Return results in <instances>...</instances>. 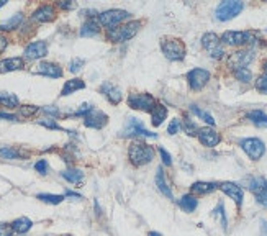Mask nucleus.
<instances>
[{"mask_svg":"<svg viewBox=\"0 0 267 236\" xmlns=\"http://www.w3.org/2000/svg\"><path fill=\"white\" fill-rule=\"evenodd\" d=\"M197 136H199V141L207 148H213L221 141L220 133L218 131H215L213 128H202V130H199Z\"/></svg>","mask_w":267,"mask_h":236,"instance_id":"nucleus-16","label":"nucleus"},{"mask_svg":"<svg viewBox=\"0 0 267 236\" xmlns=\"http://www.w3.org/2000/svg\"><path fill=\"white\" fill-rule=\"evenodd\" d=\"M187 81H188V86H190L192 90H200L205 87L207 82L210 81V72L207 71V69L195 67L187 74Z\"/></svg>","mask_w":267,"mask_h":236,"instance_id":"nucleus-10","label":"nucleus"},{"mask_svg":"<svg viewBox=\"0 0 267 236\" xmlns=\"http://www.w3.org/2000/svg\"><path fill=\"white\" fill-rule=\"evenodd\" d=\"M215 215H216V217H218V215H220L221 226H223V228H226V217H224V207H223V204H220L218 207H216Z\"/></svg>","mask_w":267,"mask_h":236,"instance_id":"nucleus-42","label":"nucleus"},{"mask_svg":"<svg viewBox=\"0 0 267 236\" xmlns=\"http://www.w3.org/2000/svg\"><path fill=\"white\" fill-rule=\"evenodd\" d=\"M159 154H161V158H163V163H164L166 166H171V164H172L171 154H169V152H167L164 148H159Z\"/></svg>","mask_w":267,"mask_h":236,"instance_id":"nucleus-44","label":"nucleus"},{"mask_svg":"<svg viewBox=\"0 0 267 236\" xmlns=\"http://www.w3.org/2000/svg\"><path fill=\"white\" fill-rule=\"evenodd\" d=\"M202 46L210 53V56L213 59H221L224 56V50H223V43L221 38L215 33H205L202 38Z\"/></svg>","mask_w":267,"mask_h":236,"instance_id":"nucleus-6","label":"nucleus"},{"mask_svg":"<svg viewBox=\"0 0 267 236\" xmlns=\"http://www.w3.org/2000/svg\"><path fill=\"white\" fill-rule=\"evenodd\" d=\"M147 236H163V234H161V233H158V231H151V233L147 234Z\"/></svg>","mask_w":267,"mask_h":236,"instance_id":"nucleus-52","label":"nucleus"},{"mask_svg":"<svg viewBox=\"0 0 267 236\" xmlns=\"http://www.w3.org/2000/svg\"><path fill=\"white\" fill-rule=\"evenodd\" d=\"M0 118H4V120H10V122H17V116L10 115V113H0Z\"/></svg>","mask_w":267,"mask_h":236,"instance_id":"nucleus-51","label":"nucleus"},{"mask_svg":"<svg viewBox=\"0 0 267 236\" xmlns=\"http://www.w3.org/2000/svg\"><path fill=\"white\" fill-rule=\"evenodd\" d=\"M36 199L41 200V202H45V204L58 205L64 200V195H54V193H38Z\"/></svg>","mask_w":267,"mask_h":236,"instance_id":"nucleus-33","label":"nucleus"},{"mask_svg":"<svg viewBox=\"0 0 267 236\" xmlns=\"http://www.w3.org/2000/svg\"><path fill=\"white\" fill-rule=\"evenodd\" d=\"M156 185L159 187V190L163 192L167 199H172V190H171V187L167 185L166 179H164V174H163V169H161V168L156 172Z\"/></svg>","mask_w":267,"mask_h":236,"instance_id":"nucleus-30","label":"nucleus"},{"mask_svg":"<svg viewBox=\"0 0 267 236\" xmlns=\"http://www.w3.org/2000/svg\"><path fill=\"white\" fill-rule=\"evenodd\" d=\"M34 169H36L40 174L45 176L46 172H48V163L45 161V159H41V161H38L36 164H34Z\"/></svg>","mask_w":267,"mask_h":236,"instance_id":"nucleus-43","label":"nucleus"},{"mask_svg":"<svg viewBox=\"0 0 267 236\" xmlns=\"http://www.w3.org/2000/svg\"><path fill=\"white\" fill-rule=\"evenodd\" d=\"M184 130L187 135H197L199 133V128L195 127V123H192L190 120H184Z\"/></svg>","mask_w":267,"mask_h":236,"instance_id":"nucleus-41","label":"nucleus"},{"mask_svg":"<svg viewBox=\"0 0 267 236\" xmlns=\"http://www.w3.org/2000/svg\"><path fill=\"white\" fill-rule=\"evenodd\" d=\"M33 20H36L40 23H48L53 22L56 18V9L53 5H41L40 9H36L33 12Z\"/></svg>","mask_w":267,"mask_h":236,"instance_id":"nucleus-17","label":"nucleus"},{"mask_svg":"<svg viewBox=\"0 0 267 236\" xmlns=\"http://www.w3.org/2000/svg\"><path fill=\"white\" fill-rule=\"evenodd\" d=\"M23 22V15L22 13H17L10 18H7L5 22L0 23V31H10V30H15L18 28V25Z\"/></svg>","mask_w":267,"mask_h":236,"instance_id":"nucleus-24","label":"nucleus"},{"mask_svg":"<svg viewBox=\"0 0 267 236\" xmlns=\"http://www.w3.org/2000/svg\"><path fill=\"white\" fill-rule=\"evenodd\" d=\"M218 189H220L223 193H226L230 199H233L235 204H236L238 207H241L243 197H244L241 185H238V184H235V182H221V184H218Z\"/></svg>","mask_w":267,"mask_h":236,"instance_id":"nucleus-15","label":"nucleus"},{"mask_svg":"<svg viewBox=\"0 0 267 236\" xmlns=\"http://www.w3.org/2000/svg\"><path fill=\"white\" fill-rule=\"evenodd\" d=\"M218 189V184L215 182H195L190 185V192L197 195H205V193H212L213 190Z\"/></svg>","mask_w":267,"mask_h":236,"instance_id":"nucleus-21","label":"nucleus"},{"mask_svg":"<svg viewBox=\"0 0 267 236\" xmlns=\"http://www.w3.org/2000/svg\"><path fill=\"white\" fill-rule=\"evenodd\" d=\"M190 110H192V112H194V113H195L197 116H200L203 122H207L208 125H212V127H213V125H215V120H213V116H212V115H210V113H207V112H203V110H200L199 107H195V105H190Z\"/></svg>","mask_w":267,"mask_h":236,"instance_id":"nucleus-35","label":"nucleus"},{"mask_svg":"<svg viewBox=\"0 0 267 236\" xmlns=\"http://www.w3.org/2000/svg\"><path fill=\"white\" fill-rule=\"evenodd\" d=\"M7 46H9V40H7L4 34H0V54L7 50Z\"/></svg>","mask_w":267,"mask_h":236,"instance_id":"nucleus-49","label":"nucleus"},{"mask_svg":"<svg viewBox=\"0 0 267 236\" xmlns=\"http://www.w3.org/2000/svg\"><path fill=\"white\" fill-rule=\"evenodd\" d=\"M38 125H41V127H46L49 130H62L58 123H56L54 120H51V118H45V120H40Z\"/></svg>","mask_w":267,"mask_h":236,"instance_id":"nucleus-39","label":"nucleus"},{"mask_svg":"<svg viewBox=\"0 0 267 236\" xmlns=\"http://www.w3.org/2000/svg\"><path fill=\"white\" fill-rule=\"evenodd\" d=\"M82 66H84V59L75 58L74 61L69 62V71H71L72 74H75V72H79V71H81Z\"/></svg>","mask_w":267,"mask_h":236,"instance_id":"nucleus-38","label":"nucleus"},{"mask_svg":"<svg viewBox=\"0 0 267 236\" xmlns=\"http://www.w3.org/2000/svg\"><path fill=\"white\" fill-rule=\"evenodd\" d=\"M58 7L61 10H71V9H74V7H75V4L74 2H67V0H66V2H59Z\"/></svg>","mask_w":267,"mask_h":236,"instance_id":"nucleus-48","label":"nucleus"},{"mask_svg":"<svg viewBox=\"0 0 267 236\" xmlns=\"http://www.w3.org/2000/svg\"><path fill=\"white\" fill-rule=\"evenodd\" d=\"M197 205H199V200H197L194 195H184L180 200H179V207L184 210L185 213H192Z\"/></svg>","mask_w":267,"mask_h":236,"instance_id":"nucleus-28","label":"nucleus"},{"mask_svg":"<svg viewBox=\"0 0 267 236\" xmlns=\"http://www.w3.org/2000/svg\"><path fill=\"white\" fill-rule=\"evenodd\" d=\"M5 4H7V2H5V0H0V9H2V7H4Z\"/></svg>","mask_w":267,"mask_h":236,"instance_id":"nucleus-54","label":"nucleus"},{"mask_svg":"<svg viewBox=\"0 0 267 236\" xmlns=\"http://www.w3.org/2000/svg\"><path fill=\"white\" fill-rule=\"evenodd\" d=\"M161 48H163L164 56L169 61H182L185 58V45L179 38H172V36L163 38Z\"/></svg>","mask_w":267,"mask_h":236,"instance_id":"nucleus-2","label":"nucleus"},{"mask_svg":"<svg viewBox=\"0 0 267 236\" xmlns=\"http://www.w3.org/2000/svg\"><path fill=\"white\" fill-rule=\"evenodd\" d=\"M139 22H130L122 26H115V28H110L107 31V38L111 43H122V41H128L131 40L139 30Z\"/></svg>","mask_w":267,"mask_h":236,"instance_id":"nucleus-3","label":"nucleus"},{"mask_svg":"<svg viewBox=\"0 0 267 236\" xmlns=\"http://www.w3.org/2000/svg\"><path fill=\"white\" fill-rule=\"evenodd\" d=\"M130 17V13L126 10H120V9H113V10H107L98 15V25L102 26H107V28L110 30L111 26L118 25L120 22H123V20H126Z\"/></svg>","mask_w":267,"mask_h":236,"instance_id":"nucleus-8","label":"nucleus"},{"mask_svg":"<svg viewBox=\"0 0 267 236\" xmlns=\"http://www.w3.org/2000/svg\"><path fill=\"white\" fill-rule=\"evenodd\" d=\"M23 66H25V61L22 58H9L0 61V72L2 74L13 72V71H18V69H23Z\"/></svg>","mask_w":267,"mask_h":236,"instance_id":"nucleus-19","label":"nucleus"},{"mask_svg":"<svg viewBox=\"0 0 267 236\" xmlns=\"http://www.w3.org/2000/svg\"><path fill=\"white\" fill-rule=\"evenodd\" d=\"M179 130H180V122L179 120H172L171 125H169V128H167V133H169V135H175Z\"/></svg>","mask_w":267,"mask_h":236,"instance_id":"nucleus-45","label":"nucleus"},{"mask_svg":"<svg viewBox=\"0 0 267 236\" xmlns=\"http://www.w3.org/2000/svg\"><path fill=\"white\" fill-rule=\"evenodd\" d=\"M61 176L64 177L66 180H69V182H72V184H81L82 179H84V172L79 171V169H67L64 172H61Z\"/></svg>","mask_w":267,"mask_h":236,"instance_id":"nucleus-31","label":"nucleus"},{"mask_svg":"<svg viewBox=\"0 0 267 236\" xmlns=\"http://www.w3.org/2000/svg\"><path fill=\"white\" fill-rule=\"evenodd\" d=\"M254 197H256V202H257L259 205H262V207L267 208V192L257 193V195H254Z\"/></svg>","mask_w":267,"mask_h":236,"instance_id":"nucleus-46","label":"nucleus"},{"mask_svg":"<svg viewBox=\"0 0 267 236\" xmlns=\"http://www.w3.org/2000/svg\"><path fill=\"white\" fill-rule=\"evenodd\" d=\"M82 89H86V82H84L82 79H71V81L66 82L64 87H62L61 95H62V97L71 95V94L77 92V90H82Z\"/></svg>","mask_w":267,"mask_h":236,"instance_id":"nucleus-22","label":"nucleus"},{"mask_svg":"<svg viewBox=\"0 0 267 236\" xmlns=\"http://www.w3.org/2000/svg\"><path fill=\"white\" fill-rule=\"evenodd\" d=\"M98 31H100V28H98V23L95 22V20H89L87 23L82 25V28H81V36L90 38V36H95V34H98Z\"/></svg>","mask_w":267,"mask_h":236,"instance_id":"nucleus-29","label":"nucleus"},{"mask_svg":"<svg viewBox=\"0 0 267 236\" xmlns=\"http://www.w3.org/2000/svg\"><path fill=\"white\" fill-rule=\"evenodd\" d=\"M36 74H41V75H46V77H53V79H58L62 75V69L54 64V62H40L36 66Z\"/></svg>","mask_w":267,"mask_h":236,"instance_id":"nucleus-18","label":"nucleus"},{"mask_svg":"<svg viewBox=\"0 0 267 236\" xmlns=\"http://www.w3.org/2000/svg\"><path fill=\"white\" fill-rule=\"evenodd\" d=\"M240 146L243 148V151L246 154L249 156V159L252 161H257V159H261L265 152V146L261 140H257V138H246L240 143Z\"/></svg>","mask_w":267,"mask_h":236,"instance_id":"nucleus-7","label":"nucleus"},{"mask_svg":"<svg viewBox=\"0 0 267 236\" xmlns=\"http://www.w3.org/2000/svg\"><path fill=\"white\" fill-rule=\"evenodd\" d=\"M166 116H167V108L163 105H156L151 112V123L154 127H159V125L166 120Z\"/></svg>","mask_w":267,"mask_h":236,"instance_id":"nucleus-27","label":"nucleus"},{"mask_svg":"<svg viewBox=\"0 0 267 236\" xmlns=\"http://www.w3.org/2000/svg\"><path fill=\"white\" fill-rule=\"evenodd\" d=\"M123 136H147V138H156V133H149L147 130L143 128V125L136 118H128L126 122V128L123 131Z\"/></svg>","mask_w":267,"mask_h":236,"instance_id":"nucleus-12","label":"nucleus"},{"mask_svg":"<svg viewBox=\"0 0 267 236\" xmlns=\"http://www.w3.org/2000/svg\"><path fill=\"white\" fill-rule=\"evenodd\" d=\"M0 103L4 107H9V108H17L18 107V97L15 94H9V92H2L0 94Z\"/></svg>","mask_w":267,"mask_h":236,"instance_id":"nucleus-32","label":"nucleus"},{"mask_svg":"<svg viewBox=\"0 0 267 236\" xmlns=\"http://www.w3.org/2000/svg\"><path fill=\"white\" fill-rule=\"evenodd\" d=\"M43 112H46V113H49V115H59V110L58 108H54V107H43Z\"/></svg>","mask_w":267,"mask_h":236,"instance_id":"nucleus-50","label":"nucleus"},{"mask_svg":"<svg viewBox=\"0 0 267 236\" xmlns=\"http://www.w3.org/2000/svg\"><path fill=\"white\" fill-rule=\"evenodd\" d=\"M128 158L133 166H144L152 161L154 149L146 143L135 141V143H131V146L128 149Z\"/></svg>","mask_w":267,"mask_h":236,"instance_id":"nucleus-1","label":"nucleus"},{"mask_svg":"<svg viewBox=\"0 0 267 236\" xmlns=\"http://www.w3.org/2000/svg\"><path fill=\"white\" fill-rule=\"evenodd\" d=\"M262 67H264V71H265V74H267V61H264V64H262Z\"/></svg>","mask_w":267,"mask_h":236,"instance_id":"nucleus-53","label":"nucleus"},{"mask_svg":"<svg viewBox=\"0 0 267 236\" xmlns=\"http://www.w3.org/2000/svg\"><path fill=\"white\" fill-rule=\"evenodd\" d=\"M38 112V107L34 105H22L20 107V113H22V116H31Z\"/></svg>","mask_w":267,"mask_h":236,"instance_id":"nucleus-40","label":"nucleus"},{"mask_svg":"<svg viewBox=\"0 0 267 236\" xmlns=\"http://www.w3.org/2000/svg\"><path fill=\"white\" fill-rule=\"evenodd\" d=\"M107 122H108V116L95 108H92L86 116H84V125L89 128H95V130L103 128L105 125H107Z\"/></svg>","mask_w":267,"mask_h":236,"instance_id":"nucleus-13","label":"nucleus"},{"mask_svg":"<svg viewBox=\"0 0 267 236\" xmlns=\"http://www.w3.org/2000/svg\"><path fill=\"white\" fill-rule=\"evenodd\" d=\"M256 89H257L261 94H267V74H265V72L257 77V81H256Z\"/></svg>","mask_w":267,"mask_h":236,"instance_id":"nucleus-37","label":"nucleus"},{"mask_svg":"<svg viewBox=\"0 0 267 236\" xmlns=\"http://www.w3.org/2000/svg\"><path fill=\"white\" fill-rule=\"evenodd\" d=\"M31 226H33V221L30 218H26V217H22V218H17L15 221H13V223H12V230L20 233V234H23L26 231H30Z\"/></svg>","mask_w":267,"mask_h":236,"instance_id":"nucleus-23","label":"nucleus"},{"mask_svg":"<svg viewBox=\"0 0 267 236\" xmlns=\"http://www.w3.org/2000/svg\"><path fill=\"white\" fill-rule=\"evenodd\" d=\"M100 90L102 92L107 95V99L113 103V105H118V103L122 102V99H123V95H122V90L118 89V87H115L113 84H103L102 87H100Z\"/></svg>","mask_w":267,"mask_h":236,"instance_id":"nucleus-20","label":"nucleus"},{"mask_svg":"<svg viewBox=\"0 0 267 236\" xmlns=\"http://www.w3.org/2000/svg\"><path fill=\"white\" fill-rule=\"evenodd\" d=\"M265 231H267V226H265ZM264 236H267V233H265V234H264Z\"/></svg>","mask_w":267,"mask_h":236,"instance_id":"nucleus-55","label":"nucleus"},{"mask_svg":"<svg viewBox=\"0 0 267 236\" xmlns=\"http://www.w3.org/2000/svg\"><path fill=\"white\" fill-rule=\"evenodd\" d=\"M0 158L17 159V158H20V151L15 149V148H10V146H4V148H0Z\"/></svg>","mask_w":267,"mask_h":236,"instance_id":"nucleus-34","label":"nucleus"},{"mask_svg":"<svg viewBox=\"0 0 267 236\" xmlns=\"http://www.w3.org/2000/svg\"><path fill=\"white\" fill-rule=\"evenodd\" d=\"M249 190L257 195V193H262V192H267V180L264 177H254L249 180Z\"/></svg>","mask_w":267,"mask_h":236,"instance_id":"nucleus-26","label":"nucleus"},{"mask_svg":"<svg viewBox=\"0 0 267 236\" xmlns=\"http://www.w3.org/2000/svg\"><path fill=\"white\" fill-rule=\"evenodd\" d=\"M128 105L135 110H143V112H152L156 102L149 94H136L133 92L128 95Z\"/></svg>","mask_w":267,"mask_h":236,"instance_id":"nucleus-9","label":"nucleus"},{"mask_svg":"<svg viewBox=\"0 0 267 236\" xmlns=\"http://www.w3.org/2000/svg\"><path fill=\"white\" fill-rule=\"evenodd\" d=\"M252 59H254V53L249 51V50H241V51H236V53L231 54L230 59H228V66L236 71V69L246 67Z\"/></svg>","mask_w":267,"mask_h":236,"instance_id":"nucleus-11","label":"nucleus"},{"mask_svg":"<svg viewBox=\"0 0 267 236\" xmlns=\"http://www.w3.org/2000/svg\"><path fill=\"white\" fill-rule=\"evenodd\" d=\"M25 58L34 61V59H41L48 54V45L46 41H33L26 48H25Z\"/></svg>","mask_w":267,"mask_h":236,"instance_id":"nucleus-14","label":"nucleus"},{"mask_svg":"<svg viewBox=\"0 0 267 236\" xmlns=\"http://www.w3.org/2000/svg\"><path fill=\"white\" fill-rule=\"evenodd\" d=\"M248 120L251 123H254L256 127L259 128H267V115L261 110H254V112H249L248 113Z\"/></svg>","mask_w":267,"mask_h":236,"instance_id":"nucleus-25","label":"nucleus"},{"mask_svg":"<svg viewBox=\"0 0 267 236\" xmlns=\"http://www.w3.org/2000/svg\"><path fill=\"white\" fill-rule=\"evenodd\" d=\"M243 9H244V4L240 2V0H226V2H221L216 7L215 15H216V20H220V22H228V20L240 15Z\"/></svg>","mask_w":267,"mask_h":236,"instance_id":"nucleus-4","label":"nucleus"},{"mask_svg":"<svg viewBox=\"0 0 267 236\" xmlns=\"http://www.w3.org/2000/svg\"><path fill=\"white\" fill-rule=\"evenodd\" d=\"M254 33L251 31H224L221 36V43L228 46H244L254 43Z\"/></svg>","mask_w":267,"mask_h":236,"instance_id":"nucleus-5","label":"nucleus"},{"mask_svg":"<svg viewBox=\"0 0 267 236\" xmlns=\"http://www.w3.org/2000/svg\"><path fill=\"white\" fill-rule=\"evenodd\" d=\"M235 77L241 82H249L252 79V74L248 67H241V69H236L235 71Z\"/></svg>","mask_w":267,"mask_h":236,"instance_id":"nucleus-36","label":"nucleus"},{"mask_svg":"<svg viewBox=\"0 0 267 236\" xmlns=\"http://www.w3.org/2000/svg\"><path fill=\"white\" fill-rule=\"evenodd\" d=\"M0 236H12V226L0 225Z\"/></svg>","mask_w":267,"mask_h":236,"instance_id":"nucleus-47","label":"nucleus"}]
</instances>
